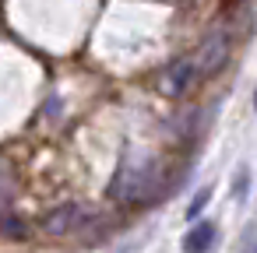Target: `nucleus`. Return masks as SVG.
<instances>
[{"mask_svg":"<svg viewBox=\"0 0 257 253\" xmlns=\"http://www.w3.org/2000/svg\"><path fill=\"white\" fill-rule=\"evenodd\" d=\"M15 193H18V179H15V172H11L8 162H0V214H8V211H11Z\"/></svg>","mask_w":257,"mask_h":253,"instance_id":"nucleus-5","label":"nucleus"},{"mask_svg":"<svg viewBox=\"0 0 257 253\" xmlns=\"http://www.w3.org/2000/svg\"><path fill=\"white\" fill-rule=\"evenodd\" d=\"M232 193H236V200H243V197H246V169H239V172H236V183H232Z\"/></svg>","mask_w":257,"mask_h":253,"instance_id":"nucleus-7","label":"nucleus"},{"mask_svg":"<svg viewBox=\"0 0 257 253\" xmlns=\"http://www.w3.org/2000/svg\"><path fill=\"white\" fill-rule=\"evenodd\" d=\"M243 253H257V232L253 228L243 232Z\"/></svg>","mask_w":257,"mask_h":253,"instance_id":"nucleus-8","label":"nucleus"},{"mask_svg":"<svg viewBox=\"0 0 257 253\" xmlns=\"http://www.w3.org/2000/svg\"><path fill=\"white\" fill-rule=\"evenodd\" d=\"M197 78H201V74H197V64H194L190 57H183V60L169 64V71H166V78H162V92H166L169 99H180V95L190 92V85H194Z\"/></svg>","mask_w":257,"mask_h":253,"instance_id":"nucleus-3","label":"nucleus"},{"mask_svg":"<svg viewBox=\"0 0 257 253\" xmlns=\"http://www.w3.org/2000/svg\"><path fill=\"white\" fill-rule=\"evenodd\" d=\"M208 200H211V186H201V190H197V197L187 204V221H197V214L208 207Z\"/></svg>","mask_w":257,"mask_h":253,"instance_id":"nucleus-6","label":"nucleus"},{"mask_svg":"<svg viewBox=\"0 0 257 253\" xmlns=\"http://www.w3.org/2000/svg\"><path fill=\"white\" fill-rule=\"evenodd\" d=\"M85 218H88V207L71 200V204H60L57 211H50V214L43 218V232H46V235H67V232L81 228Z\"/></svg>","mask_w":257,"mask_h":253,"instance_id":"nucleus-2","label":"nucleus"},{"mask_svg":"<svg viewBox=\"0 0 257 253\" xmlns=\"http://www.w3.org/2000/svg\"><path fill=\"white\" fill-rule=\"evenodd\" d=\"M215 235H218L215 221H194V228L183 235V253H208L215 246Z\"/></svg>","mask_w":257,"mask_h":253,"instance_id":"nucleus-4","label":"nucleus"},{"mask_svg":"<svg viewBox=\"0 0 257 253\" xmlns=\"http://www.w3.org/2000/svg\"><path fill=\"white\" fill-rule=\"evenodd\" d=\"M253 109H257V88H253Z\"/></svg>","mask_w":257,"mask_h":253,"instance_id":"nucleus-9","label":"nucleus"},{"mask_svg":"<svg viewBox=\"0 0 257 253\" xmlns=\"http://www.w3.org/2000/svg\"><path fill=\"white\" fill-rule=\"evenodd\" d=\"M225 60H229V36L225 32H211L208 39H204V46L197 50V74L201 78H211V74H218L222 67H225Z\"/></svg>","mask_w":257,"mask_h":253,"instance_id":"nucleus-1","label":"nucleus"}]
</instances>
